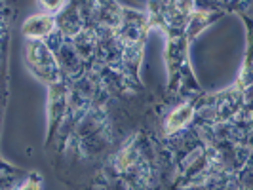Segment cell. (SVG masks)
<instances>
[{"label":"cell","mask_w":253,"mask_h":190,"mask_svg":"<svg viewBox=\"0 0 253 190\" xmlns=\"http://www.w3.org/2000/svg\"><path fill=\"white\" fill-rule=\"evenodd\" d=\"M19 190H40V183H38L37 179H35V181H25V183L19 187Z\"/></svg>","instance_id":"obj_4"},{"label":"cell","mask_w":253,"mask_h":190,"mask_svg":"<svg viewBox=\"0 0 253 190\" xmlns=\"http://www.w3.org/2000/svg\"><path fill=\"white\" fill-rule=\"evenodd\" d=\"M190 116H192V107L190 105H185V107H179L175 113L171 114L169 118H168V124H166V131L171 135V133H177L181 127L187 124V120H189Z\"/></svg>","instance_id":"obj_3"},{"label":"cell","mask_w":253,"mask_h":190,"mask_svg":"<svg viewBox=\"0 0 253 190\" xmlns=\"http://www.w3.org/2000/svg\"><path fill=\"white\" fill-rule=\"evenodd\" d=\"M23 33L31 38H42L50 37L53 33V19L48 15H35L31 19H27L23 25Z\"/></svg>","instance_id":"obj_2"},{"label":"cell","mask_w":253,"mask_h":190,"mask_svg":"<svg viewBox=\"0 0 253 190\" xmlns=\"http://www.w3.org/2000/svg\"><path fill=\"white\" fill-rule=\"evenodd\" d=\"M27 61H29V67L35 71V75H38L40 78H44L48 82H57L59 80L57 63L51 57L46 44H42L38 40L29 42V46H27Z\"/></svg>","instance_id":"obj_1"}]
</instances>
